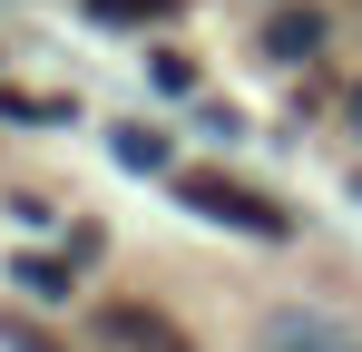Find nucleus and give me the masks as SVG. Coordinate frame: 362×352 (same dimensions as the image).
Segmentation results:
<instances>
[{"instance_id":"8","label":"nucleus","mask_w":362,"mask_h":352,"mask_svg":"<svg viewBox=\"0 0 362 352\" xmlns=\"http://www.w3.org/2000/svg\"><path fill=\"white\" fill-rule=\"evenodd\" d=\"M0 108H10V117H69L59 98H20V88H0Z\"/></svg>"},{"instance_id":"7","label":"nucleus","mask_w":362,"mask_h":352,"mask_svg":"<svg viewBox=\"0 0 362 352\" xmlns=\"http://www.w3.org/2000/svg\"><path fill=\"white\" fill-rule=\"evenodd\" d=\"M20 284H30V293H69V264H49V254H20Z\"/></svg>"},{"instance_id":"5","label":"nucleus","mask_w":362,"mask_h":352,"mask_svg":"<svg viewBox=\"0 0 362 352\" xmlns=\"http://www.w3.org/2000/svg\"><path fill=\"white\" fill-rule=\"evenodd\" d=\"M108 30H137V20H157V10H177V0H88Z\"/></svg>"},{"instance_id":"1","label":"nucleus","mask_w":362,"mask_h":352,"mask_svg":"<svg viewBox=\"0 0 362 352\" xmlns=\"http://www.w3.org/2000/svg\"><path fill=\"white\" fill-rule=\"evenodd\" d=\"M177 196L196 206V216H206V225L264 235V245H274V235H294V216H284L274 196H255V186H235V176H206V167H186V176H177Z\"/></svg>"},{"instance_id":"9","label":"nucleus","mask_w":362,"mask_h":352,"mask_svg":"<svg viewBox=\"0 0 362 352\" xmlns=\"http://www.w3.org/2000/svg\"><path fill=\"white\" fill-rule=\"evenodd\" d=\"M10 352H49V343H40V333H30V323H10Z\"/></svg>"},{"instance_id":"3","label":"nucleus","mask_w":362,"mask_h":352,"mask_svg":"<svg viewBox=\"0 0 362 352\" xmlns=\"http://www.w3.org/2000/svg\"><path fill=\"white\" fill-rule=\"evenodd\" d=\"M108 343H127V352H186V333L167 323V313H147V303H108Z\"/></svg>"},{"instance_id":"10","label":"nucleus","mask_w":362,"mask_h":352,"mask_svg":"<svg viewBox=\"0 0 362 352\" xmlns=\"http://www.w3.org/2000/svg\"><path fill=\"white\" fill-rule=\"evenodd\" d=\"M353 117H362V98H353Z\"/></svg>"},{"instance_id":"6","label":"nucleus","mask_w":362,"mask_h":352,"mask_svg":"<svg viewBox=\"0 0 362 352\" xmlns=\"http://www.w3.org/2000/svg\"><path fill=\"white\" fill-rule=\"evenodd\" d=\"M118 157H127V167H167V137H147V127H118Z\"/></svg>"},{"instance_id":"4","label":"nucleus","mask_w":362,"mask_h":352,"mask_svg":"<svg viewBox=\"0 0 362 352\" xmlns=\"http://www.w3.org/2000/svg\"><path fill=\"white\" fill-rule=\"evenodd\" d=\"M264 40H274V59H303V49H313V40H323V20H313V10H303V20H294V10H284V20H274Z\"/></svg>"},{"instance_id":"2","label":"nucleus","mask_w":362,"mask_h":352,"mask_svg":"<svg viewBox=\"0 0 362 352\" xmlns=\"http://www.w3.org/2000/svg\"><path fill=\"white\" fill-rule=\"evenodd\" d=\"M264 352H362V343L333 333L323 313H264Z\"/></svg>"}]
</instances>
